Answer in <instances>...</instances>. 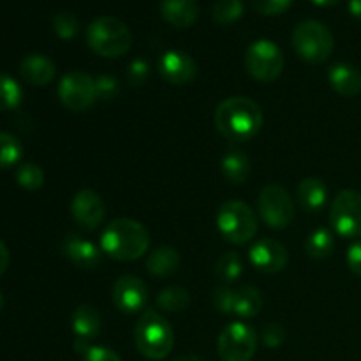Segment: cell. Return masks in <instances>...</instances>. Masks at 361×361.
Here are the masks:
<instances>
[{"instance_id": "cell-1", "label": "cell", "mask_w": 361, "mask_h": 361, "mask_svg": "<svg viewBox=\"0 0 361 361\" xmlns=\"http://www.w3.org/2000/svg\"><path fill=\"white\" fill-rule=\"evenodd\" d=\"M215 126L231 141L252 140L263 126V111L252 99L229 97L215 109Z\"/></svg>"}, {"instance_id": "cell-2", "label": "cell", "mask_w": 361, "mask_h": 361, "mask_svg": "<svg viewBox=\"0 0 361 361\" xmlns=\"http://www.w3.org/2000/svg\"><path fill=\"white\" fill-rule=\"evenodd\" d=\"M150 247V233L133 219H115L101 236V249L113 259L134 261Z\"/></svg>"}, {"instance_id": "cell-3", "label": "cell", "mask_w": 361, "mask_h": 361, "mask_svg": "<svg viewBox=\"0 0 361 361\" xmlns=\"http://www.w3.org/2000/svg\"><path fill=\"white\" fill-rule=\"evenodd\" d=\"M87 44L97 55L106 59H118L129 51L133 34L122 20L101 16L87 27Z\"/></svg>"}, {"instance_id": "cell-4", "label": "cell", "mask_w": 361, "mask_h": 361, "mask_svg": "<svg viewBox=\"0 0 361 361\" xmlns=\"http://www.w3.org/2000/svg\"><path fill=\"white\" fill-rule=\"evenodd\" d=\"M134 342L145 358L164 360L175 344L173 328L168 321L154 310H147L134 328Z\"/></svg>"}, {"instance_id": "cell-5", "label": "cell", "mask_w": 361, "mask_h": 361, "mask_svg": "<svg viewBox=\"0 0 361 361\" xmlns=\"http://www.w3.org/2000/svg\"><path fill=\"white\" fill-rule=\"evenodd\" d=\"M334 34L317 20H303L293 30V48L303 60L310 63H323L334 53Z\"/></svg>"}, {"instance_id": "cell-6", "label": "cell", "mask_w": 361, "mask_h": 361, "mask_svg": "<svg viewBox=\"0 0 361 361\" xmlns=\"http://www.w3.org/2000/svg\"><path fill=\"white\" fill-rule=\"evenodd\" d=\"M217 226L226 242L243 245L250 242L257 231V221L249 204L243 201H226L217 215Z\"/></svg>"}, {"instance_id": "cell-7", "label": "cell", "mask_w": 361, "mask_h": 361, "mask_svg": "<svg viewBox=\"0 0 361 361\" xmlns=\"http://www.w3.org/2000/svg\"><path fill=\"white\" fill-rule=\"evenodd\" d=\"M245 69L254 80L271 83L284 69V55L281 48L270 39L252 42L245 53Z\"/></svg>"}, {"instance_id": "cell-8", "label": "cell", "mask_w": 361, "mask_h": 361, "mask_svg": "<svg viewBox=\"0 0 361 361\" xmlns=\"http://www.w3.org/2000/svg\"><path fill=\"white\" fill-rule=\"evenodd\" d=\"M257 210L267 226L274 229H284L295 221V203L291 194L277 183H270L261 189Z\"/></svg>"}, {"instance_id": "cell-9", "label": "cell", "mask_w": 361, "mask_h": 361, "mask_svg": "<svg viewBox=\"0 0 361 361\" xmlns=\"http://www.w3.org/2000/svg\"><path fill=\"white\" fill-rule=\"evenodd\" d=\"M330 222L342 238H360L361 192L353 189L341 190L331 203Z\"/></svg>"}, {"instance_id": "cell-10", "label": "cell", "mask_w": 361, "mask_h": 361, "mask_svg": "<svg viewBox=\"0 0 361 361\" xmlns=\"http://www.w3.org/2000/svg\"><path fill=\"white\" fill-rule=\"evenodd\" d=\"M256 331L245 323H229L219 337L217 351L222 361H250L256 355Z\"/></svg>"}, {"instance_id": "cell-11", "label": "cell", "mask_w": 361, "mask_h": 361, "mask_svg": "<svg viewBox=\"0 0 361 361\" xmlns=\"http://www.w3.org/2000/svg\"><path fill=\"white\" fill-rule=\"evenodd\" d=\"M59 97L71 111H85L97 101L95 80L81 71L66 74L59 83Z\"/></svg>"}, {"instance_id": "cell-12", "label": "cell", "mask_w": 361, "mask_h": 361, "mask_svg": "<svg viewBox=\"0 0 361 361\" xmlns=\"http://www.w3.org/2000/svg\"><path fill=\"white\" fill-rule=\"evenodd\" d=\"M111 298L120 312L136 314L147 307L150 291L141 279L134 275H123L113 284Z\"/></svg>"}, {"instance_id": "cell-13", "label": "cell", "mask_w": 361, "mask_h": 361, "mask_svg": "<svg viewBox=\"0 0 361 361\" xmlns=\"http://www.w3.org/2000/svg\"><path fill=\"white\" fill-rule=\"evenodd\" d=\"M71 214L81 228L95 231L104 222L106 204L95 190L83 189L71 201Z\"/></svg>"}, {"instance_id": "cell-14", "label": "cell", "mask_w": 361, "mask_h": 361, "mask_svg": "<svg viewBox=\"0 0 361 361\" xmlns=\"http://www.w3.org/2000/svg\"><path fill=\"white\" fill-rule=\"evenodd\" d=\"M249 259L256 270L274 275L288 267L289 252L281 242L271 238L257 240L249 250Z\"/></svg>"}, {"instance_id": "cell-15", "label": "cell", "mask_w": 361, "mask_h": 361, "mask_svg": "<svg viewBox=\"0 0 361 361\" xmlns=\"http://www.w3.org/2000/svg\"><path fill=\"white\" fill-rule=\"evenodd\" d=\"M159 73L168 83L187 85L197 76V63L189 53L169 49L159 60Z\"/></svg>"}, {"instance_id": "cell-16", "label": "cell", "mask_w": 361, "mask_h": 361, "mask_svg": "<svg viewBox=\"0 0 361 361\" xmlns=\"http://www.w3.org/2000/svg\"><path fill=\"white\" fill-rule=\"evenodd\" d=\"M71 326L76 335V349L81 351V345H83V351L87 353L90 349L87 344L101 331V316L92 305H80L73 312Z\"/></svg>"}, {"instance_id": "cell-17", "label": "cell", "mask_w": 361, "mask_h": 361, "mask_svg": "<svg viewBox=\"0 0 361 361\" xmlns=\"http://www.w3.org/2000/svg\"><path fill=\"white\" fill-rule=\"evenodd\" d=\"M20 74L27 83L34 85V87H46L55 80L56 66L48 56L34 53L21 60Z\"/></svg>"}, {"instance_id": "cell-18", "label": "cell", "mask_w": 361, "mask_h": 361, "mask_svg": "<svg viewBox=\"0 0 361 361\" xmlns=\"http://www.w3.org/2000/svg\"><path fill=\"white\" fill-rule=\"evenodd\" d=\"M161 14L173 27L189 28L200 18V6L196 0H161Z\"/></svg>"}, {"instance_id": "cell-19", "label": "cell", "mask_w": 361, "mask_h": 361, "mask_svg": "<svg viewBox=\"0 0 361 361\" xmlns=\"http://www.w3.org/2000/svg\"><path fill=\"white\" fill-rule=\"evenodd\" d=\"M67 259L78 268H95L101 263V250L88 240H81L80 236H67L62 245Z\"/></svg>"}, {"instance_id": "cell-20", "label": "cell", "mask_w": 361, "mask_h": 361, "mask_svg": "<svg viewBox=\"0 0 361 361\" xmlns=\"http://www.w3.org/2000/svg\"><path fill=\"white\" fill-rule=\"evenodd\" d=\"M328 81L337 94L355 97L361 92V73L351 63H335L328 73Z\"/></svg>"}, {"instance_id": "cell-21", "label": "cell", "mask_w": 361, "mask_h": 361, "mask_svg": "<svg viewBox=\"0 0 361 361\" xmlns=\"http://www.w3.org/2000/svg\"><path fill=\"white\" fill-rule=\"evenodd\" d=\"M296 197L307 212H319L328 200V189L323 180L303 178L296 189Z\"/></svg>"}, {"instance_id": "cell-22", "label": "cell", "mask_w": 361, "mask_h": 361, "mask_svg": "<svg viewBox=\"0 0 361 361\" xmlns=\"http://www.w3.org/2000/svg\"><path fill=\"white\" fill-rule=\"evenodd\" d=\"M178 267H180L178 250L168 245L157 247V249L150 254V257H148L147 261L148 274L159 279L171 277V275L178 270Z\"/></svg>"}, {"instance_id": "cell-23", "label": "cell", "mask_w": 361, "mask_h": 361, "mask_svg": "<svg viewBox=\"0 0 361 361\" xmlns=\"http://www.w3.org/2000/svg\"><path fill=\"white\" fill-rule=\"evenodd\" d=\"M222 175L233 185H240L250 175V159L242 150H229L222 157Z\"/></svg>"}, {"instance_id": "cell-24", "label": "cell", "mask_w": 361, "mask_h": 361, "mask_svg": "<svg viewBox=\"0 0 361 361\" xmlns=\"http://www.w3.org/2000/svg\"><path fill=\"white\" fill-rule=\"evenodd\" d=\"M263 295L254 286H242L235 291V310L233 314L240 317H254L263 309Z\"/></svg>"}, {"instance_id": "cell-25", "label": "cell", "mask_w": 361, "mask_h": 361, "mask_svg": "<svg viewBox=\"0 0 361 361\" xmlns=\"http://www.w3.org/2000/svg\"><path fill=\"white\" fill-rule=\"evenodd\" d=\"M155 303H157L159 309L166 310V312H180V310H185L189 307L190 295L182 286H169L159 293Z\"/></svg>"}, {"instance_id": "cell-26", "label": "cell", "mask_w": 361, "mask_h": 361, "mask_svg": "<svg viewBox=\"0 0 361 361\" xmlns=\"http://www.w3.org/2000/svg\"><path fill=\"white\" fill-rule=\"evenodd\" d=\"M335 240L328 229L319 228L316 231L310 233V236L307 238L305 250L312 259H324V257L330 256L334 252Z\"/></svg>"}, {"instance_id": "cell-27", "label": "cell", "mask_w": 361, "mask_h": 361, "mask_svg": "<svg viewBox=\"0 0 361 361\" xmlns=\"http://www.w3.org/2000/svg\"><path fill=\"white\" fill-rule=\"evenodd\" d=\"M242 271H243L242 257H240V254L233 252V250L222 254V256L219 257L217 264H215V275H217L219 281L226 282V284H231V282H235L236 279H240Z\"/></svg>"}, {"instance_id": "cell-28", "label": "cell", "mask_w": 361, "mask_h": 361, "mask_svg": "<svg viewBox=\"0 0 361 361\" xmlns=\"http://www.w3.org/2000/svg\"><path fill=\"white\" fill-rule=\"evenodd\" d=\"M23 90L14 78L0 74V111H13L21 104Z\"/></svg>"}, {"instance_id": "cell-29", "label": "cell", "mask_w": 361, "mask_h": 361, "mask_svg": "<svg viewBox=\"0 0 361 361\" xmlns=\"http://www.w3.org/2000/svg\"><path fill=\"white\" fill-rule=\"evenodd\" d=\"M23 155V145L16 136L0 130V169L13 168Z\"/></svg>"}, {"instance_id": "cell-30", "label": "cell", "mask_w": 361, "mask_h": 361, "mask_svg": "<svg viewBox=\"0 0 361 361\" xmlns=\"http://www.w3.org/2000/svg\"><path fill=\"white\" fill-rule=\"evenodd\" d=\"M243 14V2L242 0H215L212 16L217 23L229 25L240 20Z\"/></svg>"}, {"instance_id": "cell-31", "label": "cell", "mask_w": 361, "mask_h": 361, "mask_svg": "<svg viewBox=\"0 0 361 361\" xmlns=\"http://www.w3.org/2000/svg\"><path fill=\"white\" fill-rule=\"evenodd\" d=\"M16 182L23 189L37 190L44 183V173H42V169L37 164L27 162V164H21L16 169Z\"/></svg>"}, {"instance_id": "cell-32", "label": "cell", "mask_w": 361, "mask_h": 361, "mask_svg": "<svg viewBox=\"0 0 361 361\" xmlns=\"http://www.w3.org/2000/svg\"><path fill=\"white\" fill-rule=\"evenodd\" d=\"M53 30L60 39H73L80 32V21H78L76 14L69 13V11H62L53 18Z\"/></svg>"}, {"instance_id": "cell-33", "label": "cell", "mask_w": 361, "mask_h": 361, "mask_svg": "<svg viewBox=\"0 0 361 361\" xmlns=\"http://www.w3.org/2000/svg\"><path fill=\"white\" fill-rule=\"evenodd\" d=\"M212 303L221 314H231L235 310V291L228 286H219L212 293Z\"/></svg>"}, {"instance_id": "cell-34", "label": "cell", "mask_w": 361, "mask_h": 361, "mask_svg": "<svg viewBox=\"0 0 361 361\" xmlns=\"http://www.w3.org/2000/svg\"><path fill=\"white\" fill-rule=\"evenodd\" d=\"M254 9L264 16H277L291 7L293 0H250Z\"/></svg>"}, {"instance_id": "cell-35", "label": "cell", "mask_w": 361, "mask_h": 361, "mask_svg": "<svg viewBox=\"0 0 361 361\" xmlns=\"http://www.w3.org/2000/svg\"><path fill=\"white\" fill-rule=\"evenodd\" d=\"M95 88H97V99H102V101H111L118 95V83L115 78L106 76V74L95 78Z\"/></svg>"}, {"instance_id": "cell-36", "label": "cell", "mask_w": 361, "mask_h": 361, "mask_svg": "<svg viewBox=\"0 0 361 361\" xmlns=\"http://www.w3.org/2000/svg\"><path fill=\"white\" fill-rule=\"evenodd\" d=\"M286 330L282 324L270 323L263 328V342L268 348H279L284 342Z\"/></svg>"}, {"instance_id": "cell-37", "label": "cell", "mask_w": 361, "mask_h": 361, "mask_svg": "<svg viewBox=\"0 0 361 361\" xmlns=\"http://www.w3.org/2000/svg\"><path fill=\"white\" fill-rule=\"evenodd\" d=\"M148 73H150V67L145 60H134L127 71V80L130 85H143L147 81Z\"/></svg>"}, {"instance_id": "cell-38", "label": "cell", "mask_w": 361, "mask_h": 361, "mask_svg": "<svg viewBox=\"0 0 361 361\" xmlns=\"http://www.w3.org/2000/svg\"><path fill=\"white\" fill-rule=\"evenodd\" d=\"M83 361H122L115 351L108 348H90L85 353Z\"/></svg>"}, {"instance_id": "cell-39", "label": "cell", "mask_w": 361, "mask_h": 361, "mask_svg": "<svg viewBox=\"0 0 361 361\" xmlns=\"http://www.w3.org/2000/svg\"><path fill=\"white\" fill-rule=\"evenodd\" d=\"M348 264L353 274L361 277V238L348 249Z\"/></svg>"}, {"instance_id": "cell-40", "label": "cell", "mask_w": 361, "mask_h": 361, "mask_svg": "<svg viewBox=\"0 0 361 361\" xmlns=\"http://www.w3.org/2000/svg\"><path fill=\"white\" fill-rule=\"evenodd\" d=\"M7 267H9V250H7L6 243L0 242V277L6 274Z\"/></svg>"}, {"instance_id": "cell-41", "label": "cell", "mask_w": 361, "mask_h": 361, "mask_svg": "<svg viewBox=\"0 0 361 361\" xmlns=\"http://www.w3.org/2000/svg\"><path fill=\"white\" fill-rule=\"evenodd\" d=\"M349 13L361 21V0H349Z\"/></svg>"}, {"instance_id": "cell-42", "label": "cell", "mask_w": 361, "mask_h": 361, "mask_svg": "<svg viewBox=\"0 0 361 361\" xmlns=\"http://www.w3.org/2000/svg\"><path fill=\"white\" fill-rule=\"evenodd\" d=\"M175 361H207V360L200 355H183V356H178Z\"/></svg>"}, {"instance_id": "cell-43", "label": "cell", "mask_w": 361, "mask_h": 361, "mask_svg": "<svg viewBox=\"0 0 361 361\" xmlns=\"http://www.w3.org/2000/svg\"><path fill=\"white\" fill-rule=\"evenodd\" d=\"M312 4H316V6H323V7H331V6H337L341 0H310Z\"/></svg>"}, {"instance_id": "cell-44", "label": "cell", "mask_w": 361, "mask_h": 361, "mask_svg": "<svg viewBox=\"0 0 361 361\" xmlns=\"http://www.w3.org/2000/svg\"><path fill=\"white\" fill-rule=\"evenodd\" d=\"M2 309H4V296L2 293H0V312H2Z\"/></svg>"}]
</instances>
